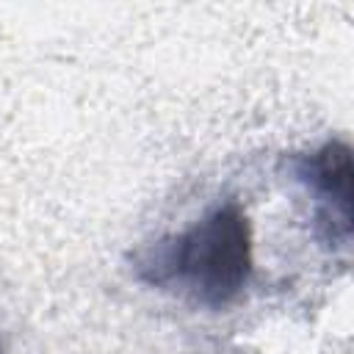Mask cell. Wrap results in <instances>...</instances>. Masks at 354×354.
Here are the masks:
<instances>
[{"mask_svg": "<svg viewBox=\"0 0 354 354\" xmlns=\"http://www.w3.org/2000/svg\"><path fill=\"white\" fill-rule=\"evenodd\" d=\"M293 177L313 202V227L329 252L351 246V149L329 138L290 160Z\"/></svg>", "mask_w": 354, "mask_h": 354, "instance_id": "7a4b0ae2", "label": "cell"}, {"mask_svg": "<svg viewBox=\"0 0 354 354\" xmlns=\"http://www.w3.org/2000/svg\"><path fill=\"white\" fill-rule=\"evenodd\" d=\"M141 285L202 310H227L254 274V238L246 207L227 196L188 227L147 243L133 257Z\"/></svg>", "mask_w": 354, "mask_h": 354, "instance_id": "6da1fadb", "label": "cell"}]
</instances>
